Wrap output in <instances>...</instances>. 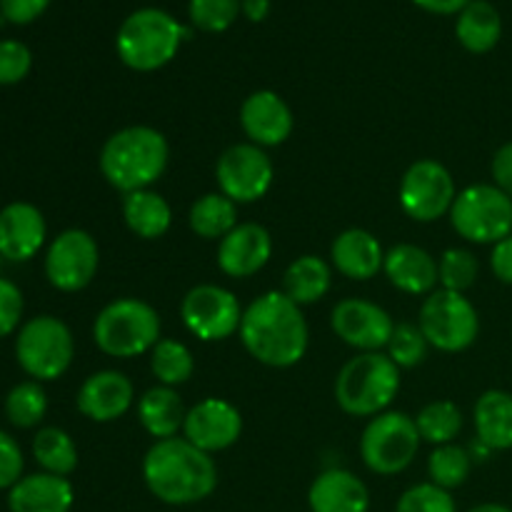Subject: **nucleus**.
<instances>
[{
    "instance_id": "1",
    "label": "nucleus",
    "mask_w": 512,
    "mask_h": 512,
    "mask_svg": "<svg viewBox=\"0 0 512 512\" xmlns=\"http://www.w3.org/2000/svg\"><path fill=\"white\" fill-rule=\"evenodd\" d=\"M238 333L245 350L268 368H293L308 350L303 310L278 290L260 295L243 310Z\"/></svg>"
},
{
    "instance_id": "2",
    "label": "nucleus",
    "mask_w": 512,
    "mask_h": 512,
    "mask_svg": "<svg viewBox=\"0 0 512 512\" xmlns=\"http://www.w3.org/2000/svg\"><path fill=\"white\" fill-rule=\"evenodd\" d=\"M143 480L160 503L193 505L218 488V468L185 438L155 440L143 458Z\"/></svg>"
},
{
    "instance_id": "3",
    "label": "nucleus",
    "mask_w": 512,
    "mask_h": 512,
    "mask_svg": "<svg viewBox=\"0 0 512 512\" xmlns=\"http://www.w3.org/2000/svg\"><path fill=\"white\" fill-rule=\"evenodd\" d=\"M170 148L160 130L130 125L105 140L100 150V173L120 193L148 190L168 168Z\"/></svg>"
},
{
    "instance_id": "4",
    "label": "nucleus",
    "mask_w": 512,
    "mask_h": 512,
    "mask_svg": "<svg viewBox=\"0 0 512 512\" xmlns=\"http://www.w3.org/2000/svg\"><path fill=\"white\" fill-rule=\"evenodd\" d=\"M185 38H190V33L173 15L158 8H143L123 20L115 48L128 68L150 73L168 65Z\"/></svg>"
},
{
    "instance_id": "5",
    "label": "nucleus",
    "mask_w": 512,
    "mask_h": 512,
    "mask_svg": "<svg viewBox=\"0 0 512 512\" xmlns=\"http://www.w3.org/2000/svg\"><path fill=\"white\" fill-rule=\"evenodd\" d=\"M400 390V368L383 353H360L335 380V400L355 418L380 415Z\"/></svg>"
},
{
    "instance_id": "6",
    "label": "nucleus",
    "mask_w": 512,
    "mask_h": 512,
    "mask_svg": "<svg viewBox=\"0 0 512 512\" xmlns=\"http://www.w3.org/2000/svg\"><path fill=\"white\" fill-rule=\"evenodd\" d=\"M93 338L110 358H138L158 345L160 315L145 300L118 298L98 313Z\"/></svg>"
},
{
    "instance_id": "7",
    "label": "nucleus",
    "mask_w": 512,
    "mask_h": 512,
    "mask_svg": "<svg viewBox=\"0 0 512 512\" xmlns=\"http://www.w3.org/2000/svg\"><path fill=\"white\" fill-rule=\"evenodd\" d=\"M418 328L423 330L430 348L443 353H460L478 340L480 318L475 305L463 293L433 290L420 308Z\"/></svg>"
},
{
    "instance_id": "8",
    "label": "nucleus",
    "mask_w": 512,
    "mask_h": 512,
    "mask_svg": "<svg viewBox=\"0 0 512 512\" xmlns=\"http://www.w3.org/2000/svg\"><path fill=\"white\" fill-rule=\"evenodd\" d=\"M450 223L470 243H500L512 235V198L495 185H470L455 198Z\"/></svg>"
},
{
    "instance_id": "9",
    "label": "nucleus",
    "mask_w": 512,
    "mask_h": 512,
    "mask_svg": "<svg viewBox=\"0 0 512 512\" xmlns=\"http://www.w3.org/2000/svg\"><path fill=\"white\" fill-rule=\"evenodd\" d=\"M73 333L63 320L53 315H38L20 328L15 355L30 378L58 380L73 363Z\"/></svg>"
},
{
    "instance_id": "10",
    "label": "nucleus",
    "mask_w": 512,
    "mask_h": 512,
    "mask_svg": "<svg viewBox=\"0 0 512 512\" xmlns=\"http://www.w3.org/2000/svg\"><path fill=\"white\" fill-rule=\"evenodd\" d=\"M415 418L405 413L375 415L360 438V458L378 475H398L415 460L420 450Z\"/></svg>"
},
{
    "instance_id": "11",
    "label": "nucleus",
    "mask_w": 512,
    "mask_h": 512,
    "mask_svg": "<svg viewBox=\"0 0 512 512\" xmlns=\"http://www.w3.org/2000/svg\"><path fill=\"white\" fill-rule=\"evenodd\" d=\"M398 198L400 208L408 218L418 220V223H433L450 213L455 198H458V190H455L453 175L443 163L425 158L405 170Z\"/></svg>"
},
{
    "instance_id": "12",
    "label": "nucleus",
    "mask_w": 512,
    "mask_h": 512,
    "mask_svg": "<svg viewBox=\"0 0 512 512\" xmlns=\"http://www.w3.org/2000/svg\"><path fill=\"white\" fill-rule=\"evenodd\" d=\"M180 318L195 338L203 343H215L238 333L243 308L228 288L205 283L188 290L180 303Z\"/></svg>"
},
{
    "instance_id": "13",
    "label": "nucleus",
    "mask_w": 512,
    "mask_h": 512,
    "mask_svg": "<svg viewBox=\"0 0 512 512\" xmlns=\"http://www.w3.org/2000/svg\"><path fill=\"white\" fill-rule=\"evenodd\" d=\"M215 178L225 198L233 200L235 205H243L265 198L273 185L275 168L270 155L260 145L238 143L220 155Z\"/></svg>"
},
{
    "instance_id": "14",
    "label": "nucleus",
    "mask_w": 512,
    "mask_h": 512,
    "mask_svg": "<svg viewBox=\"0 0 512 512\" xmlns=\"http://www.w3.org/2000/svg\"><path fill=\"white\" fill-rule=\"evenodd\" d=\"M100 253L93 235L85 230H65L50 243L45 255V275L50 285L63 293H78L93 283L98 273Z\"/></svg>"
},
{
    "instance_id": "15",
    "label": "nucleus",
    "mask_w": 512,
    "mask_h": 512,
    "mask_svg": "<svg viewBox=\"0 0 512 512\" xmlns=\"http://www.w3.org/2000/svg\"><path fill=\"white\" fill-rule=\"evenodd\" d=\"M330 325L343 343L363 350V353H380V348H388L395 330L388 310L363 298L340 300L333 308Z\"/></svg>"
},
{
    "instance_id": "16",
    "label": "nucleus",
    "mask_w": 512,
    "mask_h": 512,
    "mask_svg": "<svg viewBox=\"0 0 512 512\" xmlns=\"http://www.w3.org/2000/svg\"><path fill=\"white\" fill-rule=\"evenodd\" d=\"M183 433L188 443L213 455L238 443L243 433V418L233 403L223 398H205L185 415Z\"/></svg>"
},
{
    "instance_id": "17",
    "label": "nucleus",
    "mask_w": 512,
    "mask_h": 512,
    "mask_svg": "<svg viewBox=\"0 0 512 512\" xmlns=\"http://www.w3.org/2000/svg\"><path fill=\"white\" fill-rule=\"evenodd\" d=\"M240 125L250 143L273 148L285 143L293 133V110L273 90H255L240 108Z\"/></svg>"
},
{
    "instance_id": "18",
    "label": "nucleus",
    "mask_w": 512,
    "mask_h": 512,
    "mask_svg": "<svg viewBox=\"0 0 512 512\" xmlns=\"http://www.w3.org/2000/svg\"><path fill=\"white\" fill-rule=\"evenodd\" d=\"M273 238L258 223H238L218 245V265L230 278H250L268 265Z\"/></svg>"
},
{
    "instance_id": "19",
    "label": "nucleus",
    "mask_w": 512,
    "mask_h": 512,
    "mask_svg": "<svg viewBox=\"0 0 512 512\" xmlns=\"http://www.w3.org/2000/svg\"><path fill=\"white\" fill-rule=\"evenodd\" d=\"M135 398L133 383L118 370L93 373L78 390V410L93 423H113L123 418Z\"/></svg>"
},
{
    "instance_id": "20",
    "label": "nucleus",
    "mask_w": 512,
    "mask_h": 512,
    "mask_svg": "<svg viewBox=\"0 0 512 512\" xmlns=\"http://www.w3.org/2000/svg\"><path fill=\"white\" fill-rule=\"evenodd\" d=\"M45 230V218L35 205H5L0 210V255L13 263L30 260L43 248Z\"/></svg>"
},
{
    "instance_id": "21",
    "label": "nucleus",
    "mask_w": 512,
    "mask_h": 512,
    "mask_svg": "<svg viewBox=\"0 0 512 512\" xmlns=\"http://www.w3.org/2000/svg\"><path fill=\"white\" fill-rule=\"evenodd\" d=\"M308 505L313 512H368L370 493L358 475L330 468L310 485Z\"/></svg>"
},
{
    "instance_id": "22",
    "label": "nucleus",
    "mask_w": 512,
    "mask_h": 512,
    "mask_svg": "<svg viewBox=\"0 0 512 512\" xmlns=\"http://www.w3.org/2000/svg\"><path fill=\"white\" fill-rule=\"evenodd\" d=\"M385 275L398 290L408 295H430L440 280L438 263L428 250L418 245H395L385 255Z\"/></svg>"
},
{
    "instance_id": "23",
    "label": "nucleus",
    "mask_w": 512,
    "mask_h": 512,
    "mask_svg": "<svg viewBox=\"0 0 512 512\" xmlns=\"http://www.w3.org/2000/svg\"><path fill=\"white\" fill-rule=\"evenodd\" d=\"M73 485L68 478L50 473L20 478L8 493L10 512H70L73 508Z\"/></svg>"
},
{
    "instance_id": "24",
    "label": "nucleus",
    "mask_w": 512,
    "mask_h": 512,
    "mask_svg": "<svg viewBox=\"0 0 512 512\" xmlns=\"http://www.w3.org/2000/svg\"><path fill=\"white\" fill-rule=\"evenodd\" d=\"M330 258L338 273L350 280H370L383 270L385 253L373 233L360 228H350L333 240Z\"/></svg>"
},
{
    "instance_id": "25",
    "label": "nucleus",
    "mask_w": 512,
    "mask_h": 512,
    "mask_svg": "<svg viewBox=\"0 0 512 512\" xmlns=\"http://www.w3.org/2000/svg\"><path fill=\"white\" fill-rule=\"evenodd\" d=\"M185 410L183 400L168 385H160V388H150L148 393L140 398L138 403V418L140 425L145 428V433L153 435L155 440H168L178 435V430H183L185 425Z\"/></svg>"
},
{
    "instance_id": "26",
    "label": "nucleus",
    "mask_w": 512,
    "mask_h": 512,
    "mask_svg": "<svg viewBox=\"0 0 512 512\" xmlns=\"http://www.w3.org/2000/svg\"><path fill=\"white\" fill-rule=\"evenodd\" d=\"M125 225L143 240L163 238L173 223V210L168 200L153 190H135L123 198Z\"/></svg>"
},
{
    "instance_id": "27",
    "label": "nucleus",
    "mask_w": 512,
    "mask_h": 512,
    "mask_svg": "<svg viewBox=\"0 0 512 512\" xmlns=\"http://www.w3.org/2000/svg\"><path fill=\"white\" fill-rule=\"evenodd\" d=\"M475 430L480 443L490 450L512 448V395L505 390H488L475 403Z\"/></svg>"
},
{
    "instance_id": "28",
    "label": "nucleus",
    "mask_w": 512,
    "mask_h": 512,
    "mask_svg": "<svg viewBox=\"0 0 512 512\" xmlns=\"http://www.w3.org/2000/svg\"><path fill=\"white\" fill-rule=\"evenodd\" d=\"M330 283H333L330 265L318 255H303L285 270L283 293L295 305H313L328 295Z\"/></svg>"
},
{
    "instance_id": "29",
    "label": "nucleus",
    "mask_w": 512,
    "mask_h": 512,
    "mask_svg": "<svg viewBox=\"0 0 512 512\" xmlns=\"http://www.w3.org/2000/svg\"><path fill=\"white\" fill-rule=\"evenodd\" d=\"M460 45L470 53H490L498 45L503 35V18L498 8L488 0H473L468 8L460 13L458 25H455Z\"/></svg>"
},
{
    "instance_id": "30",
    "label": "nucleus",
    "mask_w": 512,
    "mask_h": 512,
    "mask_svg": "<svg viewBox=\"0 0 512 512\" xmlns=\"http://www.w3.org/2000/svg\"><path fill=\"white\" fill-rule=\"evenodd\" d=\"M188 223L198 238L223 240L238 225V205L223 193H208L195 200Z\"/></svg>"
},
{
    "instance_id": "31",
    "label": "nucleus",
    "mask_w": 512,
    "mask_h": 512,
    "mask_svg": "<svg viewBox=\"0 0 512 512\" xmlns=\"http://www.w3.org/2000/svg\"><path fill=\"white\" fill-rule=\"evenodd\" d=\"M33 455L40 468L50 475L68 478L78 468V448L73 438L60 428H43L33 440Z\"/></svg>"
},
{
    "instance_id": "32",
    "label": "nucleus",
    "mask_w": 512,
    "mask_h": 512,
    "mask_svg": "<svg viewBox=\"0 0 512 512\" xmlns=\"http://www.w3.org/2000/svg\"><path fill=\"white\" fill-rule=\"evenodd\" d=\"M415 425H418L420 438L438 448V445H448L458 438V433L463 430V413L450 400H435L420 410Z\"/></svg>"
},
{
    "instance_id": "33",
    "label": "nucleus",
    "mask_w": 512,
    "mask_h": 512,
    "mask_svg": "<svg viewBox=\"0 0 512 512\" xmlns=\"http://www.w3.org/2000/svg\"><path fill=\"white\" fill-rule=\"evenodd\" d=\"M150 370L168 388L183 385L193 378V353L183 343H178V340H158V345L150 350Z\"/></svg>"
},
{
    "instance_id": "34",
    "label": "nucleus",
    "mask_w": 512,
    "mask_h": 512,
    "mask_svg": "<svg viewBox=\"0 0 512 512\" xmlns=\"http://www.w3.org/2000/svg\"><path fill=\"white\" fill-rule=\"evenodd\" d=\"M470 470H473V458L468 448H460L455 443L438 445L428 458L430 483L443 490L460 488L470 478Z\"/></svg>"
},
{
    "instance_id": "35",
    "label": "nucleus",
    "mask_w": 512,
    "mask_h": 512,
    "mask_svg": "<svg viewBox=\"0 0 512 512\" xmlns=\"http://www.w3.org/2000/svg\"><path fill=\"white\" fill-rule=\"evenodd\" d=\"M45 410H48V398L38 380L15 385L5 398V415L15 428H35L45 418Z\"/></svg>"
},
{
    "instance_id": "36",
    "label": "nucleus",
    "mask_w": 512,
    "mask_h": 512,
    "mask_svg": "<svg viewBox=\"0 0 512 512\" xmlns=\"http://www.w3.org/2000/svg\"><path fill=\"white\" fill-rule=\"evenodd\" d=\"M440 270V283L445 290H453V293H465L468 288H473L475 280H478V258H475L470 250L465 248H450L445 250L443 258L438 263Z\"/></svg>"
},
{
    "instance_id": "37",
    "label": "nucleus",
    "mask_w": 512,
    "mask_h": 512,
    "mask_svg": "<svg viewBox=\"0 0 512 512\" xmlns=\"http://www.w3.org/2000/svg\"><path fill=\"white\" fill-rule=\"evenodd\" d=\"M430 343L425 340L423 330L413 323L395 325L393 338L388 343V358L393 360L398 368H415L428 358Z\"/></svg>"
},
{
    "instance_id": "38",
    "label": "nucleus",
    "mask_w": 512,
    "mask_h": 512,
    "mask_svg": "<svg viewBox=\"0 0 512 512\" xmlns=\"http://www.w3.org/2000/svg\"><path fill=\"white\" fill-rule=\"evenodd\" d=\"M190 20L205 33H223L238 20L240 0H190Z\"/></svg>"
},
{
    "instance_id": "39",
    "label": "nucleus",
    "mask_w": 512,
    "mask_h": 512,
    "mask_svg": "<svg viewBox=\"0 0 512 512\" xmlns=\"http://www.w3.org/2000/svg\"><path fill=\"white\" fill-rule=\"evenodd\" d=\"M395 512H458V508H455L450 490L438 488L433 483H420L405 490Z\"/></svg>"
},
{
    "instance_id": "40",
    "label": "nucleus",
    "mask_w": 512,
    "mask_h": 512,
    "mask_svg": "<svg viewBox=\"0 0 512 512\" xmlns=\"http://www.w3.org/2000/svg\"><path fill=\"white\" fill-rule=\"evenodd\" d=\"M33 55L20 40H0V85H15L30 73Z\"/></svg>"
},
{
    "instance_id": "41",
    "label": "nucleus",
    "mask_w": 512,
    "mask_h": 512,
    "mask_svg": "<svg viewBox=\"0 0 512 512\" xmlns=\"http://www.w3.org/2000/svg\"><path fill=\"white\" fill-rule=\"evenodd\" d=\"M23 318V293L18 285L0 278V338L13 333Z\"/></svg>"
},
{
    "instance_id": "42",
    "label": "nucleus",
    "mask_w": 512,
    "mask_h": 512,
    "mask_svg": "<svg viewBox=\"0 0 512 512\" xmlns=\"http://www.w3.org/2000/svg\"><path fill=\"white\" fill-rule=\"evenodd\" d=\"M23 478V453L8 433L0 430V490L13 488Z\"/></svg>"
},
{
    "instance_id": "43",
    "label": "nucleus",
    "mask_w": 512,
    "mask_h": 512,
    "mask_svg": "<svg viewBox=\"0 0 512 512\" xmlns=\"http://www.w3.org/2000/svg\"><path fill=\"white\" fill-rule=\"evenodd\" d=\"M50 5V0H0V13L10 23H33L38 15L45 13V8Z\"/></svg>"
},
{
    "instance_id": "44",
    "label": "nucleus",
    "mask_w": 512,
    "mask_h": 512,
    "mask_svg": "<svg viewBox=\"0 0 512 512\" xmlns=\"http://www.w3.org/2000/svg\"><path fill=\"white\" fill-rule=\"evenodd\" d=\"M490 170H493L495 188H500L508 198H512V143H505L503 148H498V153L493 155Z\"/></svg>"
},
{
    "instance_id": "45",
    "label": "nucleus",
    "mask_w": 512,
    "mask_h": 512,
    "mask_svg": "<svg viewBox=\"0 0 512 512\" xmlns=\"http://www.w3.org/2000/svg\"><path fill=\"white\" fill-rule=\"evenodd\" d=\"M490 268H493L495 278H498L500 283L512 285V235L493 245V253H490Z\"/></svg>"
},
{
    "instance_id": "46",
    "label": "nucleus",
    "mask_w": 512,
    "mask_h": 512,
    "mask_svg": "<svg viewBox=\"0 0 512 512\" xmlns=\"http://www.w3.org/2000/svg\"><path fill=\"white\" fill-rule=\"evenodd\" d=\"M418 8L428 10V13H438V15H453V13H463L473 0H413Z\"/></svg>"
},
{
    "instance_id": "47",
    "label": "nucleus",
    "mask_w": 512,
    "mask_h": 512,
    "mask_svg": "<svg viewBox=\"0 0 512 512\" xmlns=\"http://www.w3.org/2000/svg\"><path fill=\"white\" fill-rule=\"evenodd\" d=\"M240 10H243L245 18H248V20H253V23H260V20L268 18L270 0H243V3H240Z\"/></svg>"
},
{
    "instance_id": "48",
    "label": "nucleus",
    "mask_w": 512,
    "mask_h": 512,
    "mask_svg": "<svg viewBox=\"0 0 512 512\" xmlns=\"http://www.w3.org/2000/svg\"><path fill=\"white\" fill-rule=\"evenodd\" d=\"M468 453H470V458H473V460H488V458H490V453H493V450H490L488 445H485V443H480V440H475L473 448H470Z\"/></svg>"
},
{
    "instance_id": "49",
    "label": "nucleus",
    "mask_w": 512,
    "mask_h": 512,
    "mask_svg": "<svg viewBox=\"0 0 512 512\" xmlns=\"http://www.w3.org/2000/svg\"><path fill=\"white\" fill-rule=\"evenodd\" d=\"M468 512H512L508 505H498V503H485V505H478V508L468 510Z\"/></svg>"
},
{
    "instance_id": "50",
    "label": "nucleus",
    "mask_w": 512,
    "mask_h": 512,
    "mask_svg": "<svg viewBox=\"0 0 512 512\" xmlns=\"http://www.w3.org/2000/svg\"><path fill=\"white\" fill-rule=\"evenodd\" d=\"M0 260H3V255H0Z\"/></svg>"
}]
</instances>
